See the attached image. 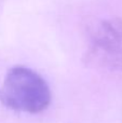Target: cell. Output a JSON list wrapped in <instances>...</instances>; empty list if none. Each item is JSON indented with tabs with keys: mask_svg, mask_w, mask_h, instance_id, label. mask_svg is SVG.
Wrapping results in <instances>:
<instances>
[{
	"mask_svg": "<svg viewBox=\"0 0 122 123\" xmlns=\"http://www.w3.org/2000/svg\"><path fill=\"white\" fill-rule=\"evenodd\" d=\"M0 98L12 109L38 113L50 105L51 91L40 74L27 67L16 66L6 74Z\"/></svg>",
	"mask_w": 122,
	"mask_h": 123,
	"instance_id": "cell-1",
	"label": "cell"
},
{
	"mask_svg": "<svg viewBox=\"0 0 122 123\" xmlns=\"http://www.w3.org/2000/svg\"><path fill=\"white\" fill-rule=\"evenodd\" d=\"M89 57L108 69L122 70V21L106 19L92 28L89 39Z\"/></svg>",
	"mask_w": 122,
	"mask_h": 123,
	"instance_id": "cell-2",
	"label": "cell"
}]
</instances>
